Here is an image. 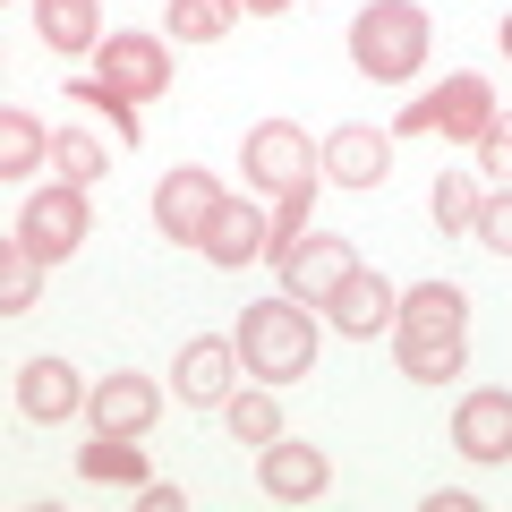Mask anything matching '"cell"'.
Masks as SVG:
<instances>
[{"label": "cell", "mask_w": 512, "mask_h": 512, "mask_svg": "<svg viewBox=\"0 0 512 512\" xmlns=\"http://www.w3.org/2000/svg\"><path fill=\"white\" fill-rule=\"evenodd\" d=\"M350 60H359V77H376V86L419 77L427 69V9H410V0H367L359 26H350Z\"/></svg>", "instance_id": "1"}, {"label": "cell", "mask_w": 512, "mask_h": 512, "mask_svg": "<svg viewBox=\"0 0 512 512\" xmlns=\"http://www.w3.org/2000/svg\"><path fill=\"white\" fill-rule=\"evenodd\" d=\"M239 359H248L265 384L308 376V359H316V316L299 308V299H256V308L239 316Z\"/></svg>", "instance_id": "2"}, {"label": "cell", "mask_w": 512, "mask_h": 512, "mask_svg": "<svg viewBox=\"0 0 512 512\" xmlns=\"http://www.w3.org/2000/svg\"><path fill=\"white\" fill-rule=\"evenodd\" d=\"M239 171H248L265 197H291V188H316V154H308V128L291 120H256L248 146H239Z\"/></svg>", "instance_id": "3"}, {"label": "cell", "mask_w": 512, "mask_h": 512, "mask_svg": "<svg viewBox=\"0 0 512 512\" xmlns=\"http://www.w3.org/2000/svg\"><path fill=\"white\" fill-rule=\"evenodd\" d=\"M86 222H94V205H86V188H35V197L18 205V248H35L43 265H60V256H77V239H86Z\"/></svg>", "instance_id": "4"}, {"label": "cell", "mask_w": 512, "mask_h": 512, "mask_svg": "<svg viewBox=\"0 0 512 512\" xmlns=\"http://www.w3.org/2000/svg\"><path fill=\"white\" fill-rule=\"evenodd\" d=\"M495 120V94L487 77H444V94H427V103H410L402 120H393V137H427V128H444V137H461V146H478Z\"/></svg>", "instance_id": "5"}, {"label": "cell", "mask_w": 512, "mask_h": 512, "mask_svg": "<svg viewBox=\"0 0 512 512\" xmlns=\"http://www.w3.org/2000/svg\"><path fill=\"white\" fill-rule=\"evenodd\" d=\"M359 274V248L350 239H333V231H316V239H299L291 256H282V299H299V308H333V291Z\"/></svg>", "instance_id": "6"}, {"label": "cell", "mask_w": 512, "mask_h": 512, "mask_svg": "<svg viewBox=\"0 0 512 512\" xmlns=\"http://www.w3.org/2000/svg\"><path fill=\"white\" fill-rule=\"evenodd\" d=\"M214 205H222V188H214V171H171L163 188H154V222H163V239L171 248H197L205 239V222H214Z\"/></svg>", "instance_id": "7"}, {"label": "cell", "mask_w": 512, "mask_h": 512, "mask_svg": "<svg viewBox=\"0 0 512 512\" xmlns=\"http://www.w3.org/2000/svg\"><path fill=\"white\" fill-rule=\"evenodd\" d=\"M103 86L120 103H154L171 86V52L154 35H103Z\"/></svg>", "instance_id": "8"}, {"label": "cell", "mask_w": 512, "mask_h": 512, "mask_svg": "<svg viewBox=\"0 0 512 512\" xmlns=\"http://www.w3.org/2000/svg\"><path fill=\"white\" fill-rule=\"evenodd\" d=\"M453 453L478 461V470H495V461H512V393H470V402L453 410Z\"/></svg>", "instance_id": "9"}, {"label": "cell", "mask_w": 512, "mask_h": 512, "mask_svg": "<svg viewBox=\"0 0 512 512\" xmlns=\"http://www.w3.org/2000/svg\"><path fill=\"white\" fill-rule=\"evenodd\" d=\"M86 419H94V436H146V427L163 419V393H154L146 376H103L86 393Z\"/></svg>", "instance_id": "10"}, {"label": "cell", "mask_w": 512, "mask_h": 512, "mask_svg": "<svg viewBox=\"0 0 512 512\" xmlns=\"http://www.w3.org/2000/svg\"><path fill=\"white\" fill-rule=\"evenodd\" d=\"M384 171H393V128H333L325 137V180H342V188H376Z\"/></svg>", "instance_id": "11"}, {"label": "cell", "mask_w": 512, "mask_h": 512, "mask_svg": "<svg viewBox=\"0 0 512 512\" xmlns=\"http://www.w3.org/2000/svg\"><path fill=\"white\" fill-rule=\"evenodd\" d=\"M265 495H274V504H316V495L333 487V470H325V453H316V444H265Z\"/></svg>", "instance_id": "12"}, {"label": "cell", "mask_w": 512, "mask_h": 512, "mask_svg": "<svg viewBox=\"0 0 512 512\" xmlns=\"http://www.w3.org/2000/svg\"><path fill=\"white\" fill-rule=\"evenodd\" d=\"M402 342H461L470 333V308H461L453 282H419V291H402Z\"/></svg>", "instance_id": "13"}, {"label": "cell", "mask_w": 512, "mask_h": 512, "mask_svg": "<svg viewBox=\"0 0 512 512\" xmlns=\"http://www.w3.org/2000/svg\"><path fill=\"white\" fill-rule=\"evenodd\" d=\"M265 231H274V222L256 214V205H231L222 197L214 205V222H205V265H222V274H239V265H248V256H265Z\"/></svg>", "instance_id": "14"}, {"label": "cell", "mask_w": 512, "mask_h": 512, "mask_svg": "<svg viewBox=\"0 0 512 512\" xmlns=\"http://www.w3.org/2000/svg\"><path fill=\"white\" fill-rule=\"evenodd\" d=\"M393 316H402V299H393V282H384V274H367V265L342 282V291H333V325H342L350 342H376Z\"/></svg>", "instance_id": "15"}, {"label": "cell", "mask_w": 512, "mask_h": 512, "mask_svg": "<svg viewBox=\"0 0 512 512\" xmlns=\"http://www.w3.org/2000/svg\"><path fill=\"white\" fill-rule=\"evenodd\" d=\"M18 410L35 427H52V419H77V410H86V393H77V367L69 359H35L18 376Z\"/></svg>", "instance_id": "16"}, {"label": "cell", "mask_w": 512, "mask_h": 512, "mask_svg": "<svg viewBox=\"0 0 512 512\" xmlns=\"http://www.w3.org/2000/svg\"><path fill=\"white\" fill-rule=\"evenodd\" d=\"M35 35L52 43V52H94V43H103V9H94V0H35Z\"/></svg>", "instance_id": "17"}, {"label": "cell", "mask_w": 512, "mask_h": 512, "mask_svg": "<svg viewBox=\"0 0 512 512\" xmlns=\"http://www.w3.org/2000/svg\"><path fill=\"white\" fill-rule=\"evenodd\" d=\"M231 350L239 342H188L180 367H171V384H180L188 402H231Z\"/></svg>", "instance_id": "18"}, {"label": "cell", "mask_w": 512, "mask_h": 512, "mask_svg": "<svg viewBox=\"0 0 512 512\" xmlns=\"http://www.w3.org/2000/svg\"><path fill=\"white\" fill-rule=\"evenodd\" d=\"M43 154H52V128L35 120V111H0V180H26V171L43 163Z\"/></svg>", "instance_id": "19"}, {"label": "cell", "mask_w": 512, "mask_h": 512, "mask_svg": "<svg viewBox=\"0 0 512 512\" xmlns=\"http://www.w3.org/2000/svg\"><path fill=\"white\" fill-rule=\"evenodd\" d=\"M77 478H94V487H137L146 478V453H137V436H94L77 453Z\"/></svg>", "instance_id": "20"}, {"label": "cell", "mask_w": 512, "mask_h": 512, "mask_svg": "<svg viewBox=\"0 0 512 512\" xmlns=\"http://www.w3.org/2000/svg\"><path fill=\"white\" fill-rule=\"evenodd\" d=\"M239 0H171V43H222Z\"/></svg>", "instance_id": "21"}, {"label": "cell", "mask_w": 512, "mask_h": 512, "mask_svg": "<svg viewBox=\"0 0 512 512\" xmlns=\"http://www.w3.org/2000/svg\"><path fill=\"white\" fill-rule=\"evenodd\" d=\"M222 419H231V436L256 444V453L282 436V402H274V393H231V402H222Z\"/></svg>", "instance_id": "22"}, {"label": "cell", "mask_w": 512, "mask_h": 512, "mask_svg": "<svg viewBox=\"0 0 512 512\" xmlns=\"http://www.w3.org/2000/svg\"><path fill=\"white\" fill-rule=\"evenodd\" d=\"M427 214H436L444 239H453V231H478V188L461 180V171H444V180L427 188Z\"/></svg>", "instance_id": "23"}, {"label": "cell", "mask_w": 512, "mask_h": 512, "mask_svg": "<svg viewBox=\"0 0 512 512\" xmlns=\"http://www.w3.org/2000/svg\"><path fill=\"white\" fill-rule=\"evenodd\" d=\"M52 163L69 188H94L103 180V137H77V128H52Z\"/></svg>", "instance_id": "24"}, {"label": "cell", "mask_w": 512, "mask_h": 512, "mask_svg": "<svg viewBox=\"0 0 512 512\" xmlns=\"http://www.w3.org/2000/svg\"><path fill=\"white\" fill-rule=\"evenodd\" d=\"M35 291H43V256L9 239V256H0V308H9V316H18V308H35Z\"/></svg>", "instance_id": "25"}, {"label": "cell", "mask_w": 512, "mask_h": 512, "mask_svg": "<svg viewBox=\"0 0 512 512\" xmlns=\"http://www.w3.org/2000/svg\"><path fill=\"white\" fill-rule=\"evenodd\" d=\"M461 359H470V342H402V376H410V384L461 376Z\"/></svg>", "instance_id": "26"}, {"label": "cell", "mask_w": 512, "mask_h": 512, "mask_svg": "<svg viewBox=\"0 0 512 512\" xmlns=\"http://www.w3.org/2000/svg\"><path fill=\"white\" fill-rule=\"evenodd\" d=\"M69 94H77V103H86V111H103V120H111V137H120V146H137V103H120V94H111L103 77H69Z\"/></svg>", "instance_id": "27"}, {"label": "cell", "mask_w": 512, "mask_h": 512, "mask_svg": "<svg viewBox=\"0 0 512 512\" xmlns=\"http://www.w3.org/2000/svg\"><path fill=\"white\" fill-rule=\"evenodd\" d=\"M308 205H316V188H291V197H274V231H265V248H274V265L308 239Z\"/></svg>", "instance_id": "28"}, {"label": "cell", "mask_w": 512, "mask_h": 512, "mask_svg": "<svg viewBox=\"0 0 512 512\" xmlns=\"http://www.w3.org/2000/svg\"><path fill=\"white\" fill-rule=\"evenodd\" d=\"M478 163H487L495 188H512V111H495V120H487V137H478Z\"/></svg>", "instance_id": "29"}, {"label": "cell", "mask_w": 512, "mask_h": 512, "mask_svg": "<svg viewBox=\"0 0 512 512\" xmlns=\"http://www.w3.org/2000/svg\"><path fill=\"white\" fill-rule=\"evenodd\" d=\"M478 239H487L495 256H512V188H495V197H478Z\"/></svg>", "instance_id": "30"}, {"label": "cell", "mask_w": 512, "mask_h": 512, "mask_svg": "<svg viewBox=\"0 0 512 512\" xmlns=\"http://www.w3.org/2000/svg\"><path fill=\"white\" fill-rule=\"evenodd\" d=\"M180 504H188L180 487H137V512H180Z\"/></svg>", "instance_id": "31"}, {"label": "cell", "mask_w": 512, "mask_h": 512, "mask_svg": "<svg viewBox=\"0 0 512 512\" xmlns=\"http://www.w3.org/2000/svg\"><path fill=\"white\" fill-rule=\"evenodd\" d=\"M239 9H256V18H282V9H291V0H239Z\"/></svg>", "instance_id": "32"}, {"label": "cell", "mask_w": 512, "mask_h": 512, "mask_svg": "<svg viewBox=\"0 0 512 512\" xmlns=\"http://www.w3.org/2000/svg\"><path fill=\"white\" fill-rule=\"evenodd\" d=\"M504 60H512V18H504Z\"/></svg>", "instance_id": "33"}]
</instances>
